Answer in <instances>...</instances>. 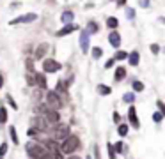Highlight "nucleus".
Returning <instances> with one entry per match:
<instances>
[{
	"label": "nucleus",
	"instance_id": "5701e85b",
	"mask_svg": "<svg viewBox=\"0 0 165 159\" xmlns=\"http://www.w3.org/2000/svg\"><path fill=\"white\" fill-rule=\"evenodd\" d=\"M117 133H119V136H126V134H128V126H124V124L119 126V127H117Z\"/></svg>",
	"mask_w": 165,
	"mask_h": 159
},
{
	"label": "nucleus",
	"instance_id": "dca6fc26",
	"mask_svg": "<svg viewBox=\"0 0 165 159\" xmlns=\"http://www.w3.org/2000/svg\"><path fill=\"white\" fill-rule=\"evenodd\" d=\"M73 18H75V14H73L71 11H66V12H62L61 14V20H62V23H71L73 21Z\"/></svg>",
	"mask_w": 165,
	"mask_h": 159
},
{
	"label": "nucleus",
	"instance_id": "bb28decb",
	"mask_svg": "<svg viewBox=\"0 0 165 159\" xmlns=\"http://www.w3.org/2000/svg\"><path fill=\"white\" fill-rule=\"evenodd\" d=\"M91 53H92V57H94V58H99L103 51H101V48H92V51H91Z\"/></svg>",
	"mask_w": 165,
	"mask_h": 159
},
{
	"label": "nucleus",
	"instance_id": "7c9ffc66",
	"mask_svg": "<svg viewBox=\"0 0 165 159\" xmlns=\"http://www.w3.org/2000/svg\"><path fill=\"white\" fill-rule=\"evenodd\" d=\"M126 16L130 18V20H132V18H135V11H133L132 7H128V9H126Z\"/></svg>",
	"mask_w": 165,
	"mask_h": 159
},
{
	"label": "nucleus",
	"instance_id": "6ab92c4d",
	"mask_svg": "<svg viewBox=\"0 0 165 159\" xmlns=\"http://www.w3.org/2000/svg\"><path fill=\"white\" fill-rule=\"evenodd\" d=\"M128 60H130L132 66H137V64H138V51H133L132 55L128 57Z\"/></svg>",
	"mask_w": 165,
	"mask_h": 159
},
{
	"label": "nucleus",
	"instance_id": "4c0bfd02",
	"mask_svg": "<svg viewBox=\"0 0 165 159\" xmlns=\"http://www.w3.org/2000/svg\"><path fill=\"white\" fill-rule=\"evenodd\" d=\"M36 131L38 129H28V136H36Z\"/></svg>",
	"mask_w": 165,
	"mask_h": 159
},
{
	"label": "nucleus",
	"instance_id": "473e14b6",
	"mask_svg": "<svg viewBox=\"0 0 165 159\" xmlns=\"http://www.w3.org/2000/svg\"><path fill=\"white\" fill-rule=\"evenodd\" d=\"M162 117H163V113H154V115H153V120L154 122H160V120H162Z\"/></svg>",
	"mask_w": 165,
	"mask_h": 159
},
{
	"label": "nucleus",
	"instance_id": "b1692460",
	"mask_svg": "<svg viewBox=\"0 0 165 159\" xmlns=\"http://www.w3.org/2000/svg\"><path fill=\"white\" fill-rule=\"evenodd\" d=\"M132 85H133V90H137V92H142L144 90V83L142 82H133Z\"/></svg>",
	"mask_w": 165,
	"mask_h": 159
},
{
	"label": "nucleus",
	"instance_id": "9d476101",
	"mask_svg": "<svg viewBox=\"0 0 165 159\" xmlns=\"http://www.w3.org/2000/svg\"><path fill=\"white\" fill-rule=\"evenodd\" d=\"M128 119H130V122L133 124V129H138V127H140V122H138V119H137V110H135V106H132V108L128 110Z\"/></svg>",
	"mask_w": 165,
	"mask_h": 159
},
{
	"label": "nucleus",
	"instance_id": "f704fd0d",
	"mask_svg": "<svg viewBox=\"0 0 165 159\" xmlns=\"http://www.w3.org/2000/svg\"><path fill=\"white\" fill-rule=\"evenodd\" d=\"M94 159H101V156H99V148H98V145L94 147Z\"/></svg>",
	"mask_w": 165,
	"mask_h": 159
},
{
	"label": "nucleus",
	"instance_id": "423d86ee",
	"mask_svg": "<svg viewBox=\"0 0 165 159\" xmlns=\"http://www.w3.org/2000/svg\"><path fill=\"white\" fill-rule=\"evenodd\" d=\"M43 69L46 72H57L61 69V64L57 60H53V58H46V60L43 62Z\"/></svg>",
	"mask_w": 165,
	"mask_h": 159
},
{
	"label": "nucleus",
	"instance_id": "c85d7f7f",
	"mask_svg": "<svg viewBox=\"0 0 165 159\" xmlns=\"http://www.w3.org/2000/svg\"><path fill=\"white\" fill-rule=\"evenodd\" d=\"M9 131H11V138H12V142H14V143H20V142H18V136H16V129H14V127H11Z\"/></svg>",
	"mask_w": 165,
	"mask_h": 159
},
{
	"label": "nucleus",
	"instance_id": "a19ab883",
	"mask_svg": "<svg viewBox=\"0 0 165 159\" xmlns=\"http://www.w3.org/2000/svg\"><path fill=\"white\" fill-rule=\"evenodd\" d=\"M114 60H116V58H114ZM114 60H108V62H107V67H112V66H114Z\"/></svg>",
	"mask_w": 165,
	"mask_h": 159
},
{
	"label": "nucleus",
	"instance_id": "1a4fd4ad",
	"mask_svg": "<svg viewBox=\"0 0 165 159\" xmlns=\"http://www.w3.org/2000/svg\"><path fill=\"white\" fill-rule=\"evenodd\" d=\"M80 48H82L83 53L89 51V30H83V32L80 34Z\"/></svg>",
	"mask_w": 165,
	"mask_h": 159
},
{
	"label": "nucleus",
	"instance_id": "2f4dec72",
	"mask_svg": "<svg viewBox=\"0 0 165 159\" xmlns=\"http://www.w3.org/2000/svg\"><path fill=\"white\" fill-rule=\"evenodd\" d=\"M116 152H117V154L122 152V142H117V143H116Z\"/></svg>",
	"mask_w": 165,
	"mask_h": 159
},
{
	"label": "nucleus",
	"instance_id": "f03ea898",
	"mask_svg": "<svg viewBox=\"0 0 165 159\" xmlns=\"http://www.w3.org/2000/svg\"><path fill=\"white\" fill-rule=\"evenodd\" d=\"M78 147H80V140H78V136H68L64 142H61V150L64 154H73Z\"/></svg>",
	"mask_w": 165,
	"mask_h": 159
},
{
	"label": "nucleus",
	"instance_id": "7ed1b4c3",
	"mask_svg": "<svg viewBox=\"0 0 165 159\" xmlns=\"http://www.w3.org/2000/svg\"><path fill=\"white\" fill-rule=\"evenodd\" d=\"M39 111H44L43 115H44V119L50 122V124H59V120H61V115L57 113V110H53V108H50L48 104H46V108H39Z\"/></svg>",
	"mask_w": 165,
	"mask_h": 159
},
{
	"label": "nucleus",
	"instance_id": "a878e982",
	"mask_svg": "<svg viewBox=\"0 0 165 159\" xmlns=\"http://www.w3.org/2000/svg\"><path fill=\"white\" fill-rule=\"evenodd\" d=\"M6 152H7V143H2V145H0V159H4Z\"/></svg>",
	"mask_w": 165,
	"mask_h": 159
},
{
	"label": "nucleus",
	"instance_id": "412c9836",
	"mask_svg": "<svg viewBox=\"0 0 165 159\" xmlns=\"http://www.w3.org/2000/svg\"><path fill=\"white\" fill-rule=\"evenodd\" d=\"M128 57L130 55H128L126 51H117L116 55H114V58H116V60H124V58H128Z\"/></svg>",
	"mask_w": 165,
	"mask_h": 159
},
{
	"label": "nucleus",
	"instance_id": "4be33fe9",
	"mask_svg": "<svg viewBox=\"0 0 165 159\" xmlns=\"http://www.w3.org/2000/svg\"><path fill=\"white\" fill-rule=\"evenodd\" d=\"M122 99H124L126 103H133V101H135V94L133 92H126L124 96H122Z\"/></svg>",
	"mask_w": 165,
	"mask_h": 159
},
{
	"label": "nucleus",
	"instance_id": "f257e3e1",
	"mask_svg": "<svg viewBox=\"0 0 165 159\" xmlns=\"http://www.w3.org/2000/svg\"><path fill=\"white\" fill-rule=\"evenodd\" d=\"M25 150H27V154L32 159H41L44 154H48V148L44 147V145H41V143H38V142H28Z\"/></svg>",
	"mask_w": 165,
	"mask_h": 159
},
{
	"label": "nucleus",
	"instance_id": "58836bf2",
	"mask_svg": "<svg viewBox=\"0 0 165 159\" xmlns=\"http://www.w3.org/2000/svg\"><path fill=\"white\" fill-rule=\"evenodd\" d=\"M121 120V117H119V113H114V122H119Z\"/></svg>",
	"mask_w": 165,
	"mask_h": 159
},
{
	"label": "nucleus",
	"instance_id": "0eeeda50",
	"mask_svg": "<svg viewBox=\"0 0 165 159\" xmlns=\"http://www.w3.org/2000/svg\"><path fill=\"white\" fill-rule=\"evenodd\" d=\"M48 124L50 122L44 119V117H36V119H32V126L34 129H38V131H46L48 129Z\"/></svg>",
	"mask_w": 165,
	"mask_h": 159
},
{
	"label": "nucleus",
	"instance_id": "f3484780",
	"mask_svg": "<svg viewBox=\"0 0 165 159\" xmlns=\"http://www.w3.org/2000/svg\"><path fill=\"white\" fill-rule=\"evenodd\" d=\"M7 122V110L4 106H0V126H4Z\"/></svg>",
	"mask_w": 165,
	"mask_h": 159
},
{
	"label": "nucleus",
	"instance_id": "39448f33",
	"mask_svg": "<svg viewBox=\"0 0 165 159\" xmlns=\"http://www.w3.org/2000/svg\"><path fill=\"white\" fill-rule=\"evenodd\" d=\"M38 20V14L36 12H28V14H23V16H18L14 20H11V25H20V23H32Z\"/></svg>",
	"mask_w": 165,
	"mask_h": 159
},
{
	"label": "nucleus",
	"instance_id": "20e7f679",
	"mask_svg": "<svg viewBox=\"0 0 165 159\" xmlns=\"http://www.w3.org/2000/svg\"><path fill=\"white\" fill-rule=\"evenodd\" d=\"M46 104H48L50 108H53V110H59V108L62 106V99L59 97V94L57 92L52 90V92L46 94Z\"/></svg>",
	"mask_w": 165,
	"mask_h": 159
},
{
	"label": "nucleus",
	"instance_id": "a18cd8bd",
	"mask_svg": "<svg viewBox=\"0 0 165 159\" xmlns=\"http://www.w3.org/2000/svg\"><path fill=\"white\" fill-rule=\"evenodd\" d=\"M87 159H91V156H87Z\"/></svg>",
	"mask_w": 165,
	"mask_h": 159
},
{
	"label": "nucleus",
	"instance_id": "f8f14e48",
	"mask_svg": "<svg viewBox=\"0 0 165 159\" xmlns=\"http://www.w3.org/2000/svg\"><path fill=\"white\" fill-rule=\"evenodd\" d=\"M108 43L114 46V48H119V44H121V35H119V32H110V35H108Z\"/></svg>",
	"mask_w": 165,
	"mask_h": 159
},
{
	"label": "nucleus",
	"instance_id": "cd10ccee",
	"mask_svg": "<svg viewBox=\"0 0 165 159\" xmlns=\"http://www.w3.org/2000/svg\"><path fill=\"white\" fill-rule=\"evenodd\" d=\"M108 157L110 159H116V148L112 147V145H108Z\"/></svg>",
	"mask_w": 165,
	"mask_h": 159
},
{
	"label": "nucleus",
	"instance_id": "ddd939ff",
	"mask_svg": "<svg viewBox=\"0 0 165 159\" xmlns=\"http://www.w3.org/2000/svg\"><path fill=\"white\" fill-rule=\"evenodd\" d=\"M75 28H78V27H75V25H71V23H68L64 28H61L59 32H57V37H62V35H68V34H71Z\"/></svg>",
	"mask_w": 165,
	"mask_h": 159
},
{
	"label": "nucleus",
	"instance_id": "9b49d317",
	"mask_svg": "<svg viewBox=\"0 0 165 159\" xmlns=\"http://www.w3.org/2000/svg\"><path fill=\"white\" fill-rule=\"evenodd\" d=\"M46 53H48V43H41L39 48L36 49V53H34V58H43Z\"/></svg>",
	"mask_w": 165,
	"mask_h": 159
},
{
	"label": "nucleus",
	"instance_id": "e433bc0d",
	"mask_svg": "<svg viewBox=\"0 0 165 159\" xmlns=\"http://www.w3.org/2000/svg\"><path fill=\"white\" fill-rule=\"evenodd\" d=\"M140 6L142 7H149V0H140Z\"/></svg>",
	"mask_w": 165,
	"mask_h": 159
},
{
	"label": "nucleus",
	"instance_id": "c756f323",
	"mask_svg": "<svg viewBox=\"0 0 165 159\" xmlns=\"http://www.w3.org/2000/svg\"><path fill=\"white\" fill-rule=\"evenodd\" d=\"M57 90H59V92H61V90H66V82L59 80V83H57Z\"/></svg>",
	"mask_w": 165,
	"mask_h": 159
},
{
	"label": "nucleus",
	"instance_id": "37998d69",
	"mask_svg": "<svg viewBox=\"0 0 165 159\" xmlns=\"http://www.w3.org/2000/svg\"><path fill=\"white\" fill-rule=\"evenodd\" d=\"M2 83H4V78H2V74H0V88H2Z\"/></svg>",
	"mask_w": 165,
	"mask_h": 159
},
{
	"label": "nucleus",
	"instance_id": "79ce46f5",
	"mask_svg": "<svg viewBox=\"0 0 165 159\" xmlns=\"http://www.w3.org/2000/svg\"><path fill=\"white\" fill-rule=\"evenodd\" d=\"M117 4H119V6H124V4H126V0H117Z\"/></svg>",
	"mask_w": 165,
	"mask_h": 159
},
{
	"label": "nucleus",
	"instance_id": "c03bdc74",
	"mask_svg": "<svg viewBox=\"0 0 165 159\" xmlns=\"http://www.w3.org/2000/svg\"><path fill=\"white\" fill-rule=\"evenodd\" d=\"M69 159H80V157H78V156H71Z\"/></svg>",
	"mask_w": 165,
	"mask_h": 159
},
{
	"label": "nucleus",
	"instance_id": "393cba45",
	"mask_svg": "<svg viewBox=\"0 0 165 159\" xmlns=\"http://www.w3.org/2000/svg\"><path fill=\"white\" fill-rule=\"evenodd\" d=\"M87 30H89V32H91V34H96V32H98V25H96V23H94V21H89V25H87Z\"/></svg>",
	"mask_w": 165,
	"mask_h": 159
},
{
	"label": "nucleus",
	"instance_id": "aec40b11",
	"mask_svg": "<svg viewBox=\"0 0 165 159\" xmlns=\"http://www.w3.org/2000/svg\"><path fill=\"white\" fill-rule=\"evenodd\" d=\"M98 92L101 96H108L110 94V87H105V85H98Z\"/></svg>",
	"mask_w": 165,
	"mask_h": 159
},
{
	"label": "nucleus",
	"instance_id": "6e6552de",
	"mask_svg": "<svg viewBox=\"0 0 165 159\" xmlns=\"http://www.w3.org/2000/svg\"><path fill=\"white\" fill-rule=\"evenodd\" d=\"M68 136H69V127H68V126H64V124H62V126H57V127H55V138H57V140L64 142Z\"/></svg>",
	"mask_w": 165,
	"mask_h": 159
},
{
	"label": "nucleus",
	"instance_id": "a211bd4d",
	"mask_svg": "<svg viewBox=\"0 0 165 159\" xmlns=\"http://www.w3.org/2000/svg\"><path fill=\"white\" fill-rule=\"evenodd\" d=\"M107 27L108 28H117L119 27V21H117V18H108V20H107Z\"/></svg>",
	"mask_w": 165,
	"mask_h": 159
},
{
	"label": "nucleus",
	"instance_id": "ea45409f",
	"mask_svg": "<svg viewBox=\"0 0 165 159\" xmlns=\"http://www.w3.org/2000/svg\"><path fill=\"white\" fill-rule=\"evenodd\" d=\"M41 159H52V154H44V156H43V157H41Z\"/></svg>",
	"mask_w": 165,
	"mask_h": 159
},
{
	"label": "nucleus",
	"instance_id": "72a5a7b5",
	"mask_svg": "<svg viewBox=\"0 0 165 159\" xmlns=\"http://www.w3.org/2000/svg\"><path fill=\"white\" fill-rule=\"evenodd\" d=\"M156 104H158V108H160V111H162V113H163L165 115V104L162 103V101H156Z\"/></svg>",
	"mask_w": 165,
	"mask_h": 159
},
{
	"label": "nucleus",
	"instance_id": "c9c22d12",
	"mask_svg": "<svg viewBox=\"0 0 165 159\" xmlns=\"http://www.w3.org/2000/svg\"><path fill=\"white\" fill-rule=\"evenodd\" d=\"M151 51H153L154 55H156V53L160 51V46H158V44H153V46H151Z\"/></svg>",
	"mask_w": 165,
	"mask_h": 159
},
{
	"label": "nucleus",
	"instance_id": "4468645a",
	"mask_svg": "<svg viewBox=\"0 0 165 159\" xmlns=\"http://www.w3.org/2000/svg\"><path fill=\"white\" fill-rule=\"evenodd\" d=\"M34 78H36V85H38L39 88H46V80H44V74L36 72V74H34Z\"/></svg>",
	"mask_w": 165,
	"mask_h": 159
},
{
	"label": "nucleus",
	"instance_id": "2eb2a0df",
	"mask_svg": "<svg viewBox=\"0 0 165 159\" xmlns=\"http://www.w3.org/2000/svg\"><path fill=\"white\" fill-rule=\"evenodd\" d=\"M124 76H126V69L124 67H117L116 74H114V80L116 82H121V80H124Z\"/></svg>",
	"mask_w": 165,
	"mask_h": 159
}]
</instances>
